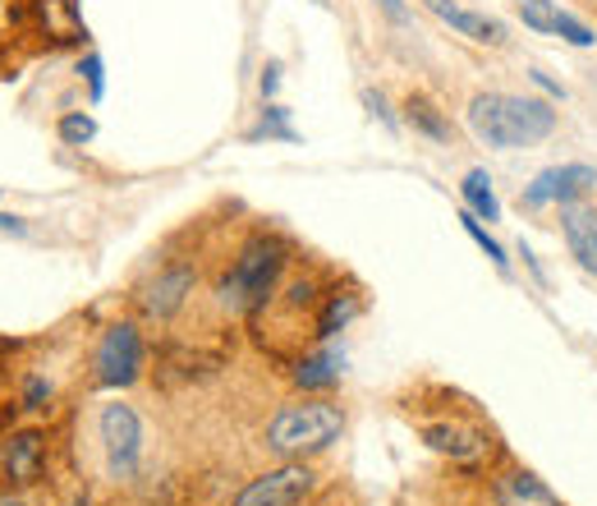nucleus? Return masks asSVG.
<instances>
[{
  "instance_id": "obj_1",
  "label": "nucleus",
  "mask_w": 597,
  "mask_h": 506,
  "mask_svg": "<svg viewBox=\"0 0 597 506\" xmlns=\"http://www.w3.org/2000/svg\"><path fill=\"white\" fill-rule=\"evenodd\" d=\"M469 130L487 147H538L542 139H552L556 130V111L552 101L538 97H515V92H478L469 101Z\"/></svg>"
},
{
  "instance_id": "obj_7",
  "label": "nucleus",
  "mask_w": 597,
  "mask_h": 506,
  "mask_svg": "<svg viewBox=\"0 0 597 506\" xmlns=\"http://www.w3.org/2000/svg\"><path fill=\"white\" fill-rule=\"evenodd\" d=\"M194 286H198V272H194L189 263H170V267H162V272L139 290V309H143L152 322H170V318L189 304Z\"/></svg>"
},
{
  "instance_id": "obj_14",
  "label": "nucleus",
  "mask_w": 597,
  "mask_h": 506,
  "mask_svg": "<svg viewBox=\"0 0 597 506\" xmlns=\"http://www.w3.org/2000/svg\"><path fill=\"white\" fill-rule=\"evenodd\" d=\"M341 350H318V354H303L299 360V369H295V383L303 387V392H327V387H335L341 383Z\"/></svg>"
},
{
  "instance_id": "obj_6",
  "label": "nucleus",
  "mask_w": 597,
  "mask_h": 506,
  "mask_svg": "<svg viewBox=\"0 0 597 506\" xmlns=\"http://www.w3.org/2000/svg\"><path fill=\"white\" fill-rule=\"evenodd\" d=\"M308 493H313V470L303 461H280L257 479H248V484L230 497V506H299Z\"/></svg>"
},
{
  "instance_id": "obj_27",
  "label": "nucleus",
  "mask_w": 597,
  "mask_h": 506,
  "mask_svg": "<svg viewBox=\"0 0 597 506\" xmlns=\"http://www.w3.org/2000/svg\"><path fill=\"white\" fill-rule=\"evenodd\" d=\"M0 231H10V235H23L29 226H23V217H10V212H0Z\"/></svg>"
},
{
  "instance_id": "obj_12",
  "label": "nucleus",
  "mask_w": 597,
  "mask_h": 506,
  "mask_svg": "<svg viewBox=\"0 0 597 506\" xmlns=\"http://www.w3.org/2000/svg\"><path fill=\"white\" fill-rule=\"evenodd\" d=\"M491 502L497 506H561V497L542 484L533 470H519V465H510L491 479Z\"/></svg>"
},
{
  "instance_id": "obj_13",
  "label": "nucleus",
  "mask_w": 597,
  "mask_h": 506,
  "mask_svg": "<svg viewBox=\"0 0 597 506\" xmlns=\"http://www.w3.org/2000/svg\"><path fill=\"white\" fill-rule=\"evenodd\" d=\"M423 442L441 455H451V461H474V455L487 447L483 428L474 424H460V419H446V424H428L423 428Z\"/></svg>"
},
{
  "instance_id": "obj_9",
  "label": "nucleus",
  "mask_w": 597,
  "mask_h": 506,
  "mask_svg": "<svg viewBox=\"0 0 597 506\" xmlns=\"http://www.w3.org/2000/svg\"><path fill=\"white\" fill-rule=\"evenodd\" d=\"M593 185H597V170L584 166V162H570V166L542 170L538 180H533L524 194H519V202H524V208H548V202H575V198H584Z\"/></svg>"
},
{
  "instance_id": "obj_16",
  "label": "nucleus",
  "mask_w": 597,
  "mask_h": 506,
  "mask_svg": "<svg viewBox=\"0 0 597 506\" xmlns=\"http://www.w3.org/2000/svg\"><path fill=\"white\" fill-rule=\"evenodd\" d=\"M358 309H363V299L358 295H341V290H335V295H327V304H322V314H318V327H313V337L318 341H331L335 332H345V327L358 318Z\"/></svg>"
},
{
  "instance_id": "obj_19",
  "label": "nucleus",
  "mask_w": 597,
  "mask_h": 506,
  "mask_svg": "<svg viewBox=\"0 0 597 506\" xmlns=\"http://www.w3.org/2000/svg\"><path fill=\"white\" fill-rule=\"evenodd\" d=\"M519 19H524V29H533V33H556L561 10L552 0H519Z\"/></svg>"
},
{
  "instance_id": "obj_29",
  "label": "nucleus",
  "mask_w": 597,
  "mask_h": 506,
  "mask_svg": "<svg viewBox=\"0 0 597 506\" xmlns=\"http://www.w3.org/2000/svg\"><path fill=\"white\" fill-rule=\"evenodd\" d=\"M74 506H88V497H79V502H74Z\"/></svg>"
},
{
  "instance_id": "obj_26",
  "label": "nucleus",
  "mask_w": 597,
  "mask_h": 506,
  "mask_svg": "<svg viewBox=\"0 0 597 506\" xmlns=\"http://www.w3.org/2000/svg\"><path fill=\"white\" fill-rule=\"evenodd\" d=\"M276 84H280V65H267V69H263V97H272Z\"/></svg>"
},
{
  "instance_id": "obj_22",
  "label": "nucleus",
  "mask_w": 597,
  "mask_h": 506,
  "mask_svg": "<svg viewBox=\"0 0 597 506\" xmlns=\"http://www.w3.org/2000/svg\"><path fill=\"white\" fill-rule=\"evenodd\" d=\"M556 33H561L570 46H593V42H597V33L588 29V23L575 19V14H565V10H561V19H556Z\"/></svg>"
},
{
  "instance_id": "obj_5",
  "label": "nucleus",
  "mask_w": 597,
  "mask_h": 506,
  "mask_svg": "<svg viewBox=\"0 0 597 506\" xmlns=\"http://www.w3.org/2000/svg\"><path fill=\"white\" fill-rule=\"evenodd\" d=\"M143 332L134 322H115L101 332L97 350H92V377L97 387H134L143 373Z\"/></svg>"
},
{
  "instance_id": "obj_17",
  "label": "nucleus",
  "mask_w": 597,
  "mask_h": 506,
  "mask_svg": "<svg viewBox=\"0 0 597 506\" xmlns=\"http://www.w3.org/2000/svg\"><path fill=\"white\" fill-rule=\"evenodd\" d=\"M405 120H409L419 134H428L432 143H451V120L441 116L428 97H409V101H405Z\"/></svg>"
},
{
  "instance_id": "obj_2",
  "label": "nucleus",
  "mask_w": 597,
  "mask_h": 506,
  "mask_svg": "<svg viewBox=\"0 0 597 506\" xmlns=\"http://www.w3.org/2000/svg\"><path fill=\"white\" fill-rule=\"evenodd\" d=\"M345 433V410L327 396H308V400H290L267 419L263 428V447L276 461H303V455L327 451L335 438Z\"/></svg>"
},
{
  "instance_id": "obj_25",
  "label": "nucleus",
  "mask_w": 597,
  "mask_h": 506,
  "mask_svg": "<svg viewBox=\"0 0 597 506\" xmlns=\"http://www.w3.org/2000/svg\"><path fill=\"white\" fill-rule=\"evenodd\" d=\"M377 6H382V14H386V19H391V23H405V19H409V10H405V0H377Z\"/></svg>"
},
{
  "instance_id": "obj_11",
  "label": "nucleus",
  "mask_w": 597,
  "mask_h": 506,
  "mask_svg": "<svg viewBox=\"0 0 597 506\" xmlns=\"http://www.w3.org/2000/svg\"><path fill=\"white\" fill-rule=\"evenodd\" d=\"M561 235L570 244V253H575V263L597 276V208H588L579 198L561 202Z\"/></svg>"
},
{
  "instance_id": "obj_10",
  "label": "nucleus",
  "mask_w": 597,
  "mask_h": 506,
  "mask_svg": "<svg viewBox=\"0 0 597 506\" xmlns=\"http://www.w3.org/2000/svg\"><path fill=\"white\" fill-rule=\"evenodd\" d=\"M423 6H428L441 23H451V29H455L460 37H469V42H483V46H506V42H510L506 23H501V19H491V14L464 10V6H455V0H423Z\"/></svg>"
},
{
  "instance_id": "obj_8",
  "label": "nucleus",
  "mask_w": 597,
  "mask_h": 506,
  "mask_svg": "<svg viewBox=\"0 0 597 506\" xmlns=\"http://www.w3.org/2000/svg\"><path fill=\"white\" fill-rule=\"evenodd\" d=\"M42 474H46V433L19 428V433L0 442V479L10 488H33L42 484Z\"/></svg>"
},
{
  "instance_id": "obj_20",
  "label": "nucleus",
  "mask_w": 597,
  "mask_h": 506,
  "mask_svg": "<svg viewBox=\"0 0 597 506\" xmlns=\"http://www.w3.org/2000/svg\"><path fill=\"white\" fill-rule=\"evenodd\" d=\"M60 139L69 143V147H84V143H92L97 139V120L92 116H84V111H69V116H60Z\"/></svg>"
},
{
  "instance_id": "obj_3",
  "label": "nucleus",
  "mask_w": 597,
  "mask_h": 506,
  "mask_svg": "<svg viewBox=\"0 0 597 506\" xmlns=\"http://www.w3.org/2000/svg\"><path fill=\"white\" fill-rule=\"evenodd\" d=\"M285 244L276 235H253L244 249H240V258L235 267L225 272V282L217 290L221 299V309L225 314H257V309H267V299L280 282V272H285Z\"/></svg>"
},
{
  "instance_id": "obj_21",
  "label": "nucleus",
  "mask_w": 597,
  "mask_h": 506,
  "mask_svg": "<svg viewBox=\"0 0 597 506\" xmlns=\"http://www.w3.org/2000/svg\"><path fill=\"white\" fill-rule=\"evenodd\" d=\"M285 116H290L285 107H267V111H263V124H257V130L248 134V143H257V139H285V143H295L299 134L290 130V124H285Z\"/></svg>"
},
{
  "instance_id": "obj_4",
  "label": "nucleus",
  "mask_w": 597,
  "mask_h": 506,
  "mask_svg": "<svg viewBox=\"0 0 597 506\" xmlns=\"http://www.w3.org/2000/svg\"><path fill=\"white\" fill-rule=\"evenodd\" d=\"M97 442H101V455H107V474L111 479H134L139 461H143V419H139L134 405H124V400L101 405Z\"/></svg>"
},
{
  "instance_id": "obj_23",
  "label": "nucleus",
  "mask_w": 597,
  "mask_h": 506,
  "mask_svg": "<svg viewBox=\"0 0 597 506\" xmlns=\"http://www.w3.org/2000/svg\"><path fill=\"white\" fill-rule=\"evenodd\" d=\"M46 400H51V387L42 377H29V387H23V410H46Z\"/></svg>"
},
{
  "instance_id": "obj_18",
  "label": "nucleus",
  "mask_w": 597,
  "mask_h": 506,
  "mask_svg": "<svg viewBox=\"0 0 597 506\" xmlns=\"http://www.w3.org/2000/svg\"><path fill=\"white\" fill-rule=\"evenodd\" d=\"M460 226H464V231H469V240H474V244H478V249L487 253V258H491V267H497V272H510V258H506V249H501L497 240H491V235L483 231V221H478V217H474L469 208L460 212Z\"/></svg>"
},
{
  "instance_id": "obj_15",
  "label": "nucleus",
  "mask_w": 597,
  "mask_h": 506,
  "mask_svg": "<svg viewBox=\"0 0 597 506\" xmlns=\"http://www.w3.org/2000/svg\"><path fill=\"white\" fill-rule=\"evenodd\" d=\"M460 198H464V208H469L478 221H501V202H497V189H491V175H487L483 166H474L469 175H464Z\"/></svg>"
},
{
  "instance_id": "obj_28",
  "label": "nucleus",
  "mask_w": 597,
  "mask_h": 506,
  "mask_svg": "<svg viewBox=\"0 0 597 506\" xmlns=\"http://www.w3.org/2000/svg\"><path fill=\"white\" fill-rule=\"evenodd\" d=\"M533 84H538V88H548L552 97H565V92H561V88H556V84H552V79H548V74H542V69H533Z\"/></svg>"
},
{
  "instance_id": "obj_30",
  "label": "nucleus",
  "mask_w": 597,
  "mask_h": 506,
  "mask_svg": "<svg viewBox=\"0 0 597 506\" xmlns=\"http://www.w3.org/2000/svg\"><path fill=\"white\" fill-rule=\"evenodd\" d=\"M0 506H23V502H0Z\"/></svg>"
},
{
  "instance_id": "obj_24",
  "label": "nucleus",
  "mask_w": 597,
  "mask_h": 506,
  "mask_svg": "<svg viewBox=\"0 0 597 506\" xmlns=\"http://www.w3.org/2000/svg\"><path fill=\"white\" fill-rule=\"evenodd\" d=\"M84 74H88L92 101H101V92H107V79H101V56H88V61H84Z\"/></svg>"
}]
</instances>
